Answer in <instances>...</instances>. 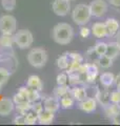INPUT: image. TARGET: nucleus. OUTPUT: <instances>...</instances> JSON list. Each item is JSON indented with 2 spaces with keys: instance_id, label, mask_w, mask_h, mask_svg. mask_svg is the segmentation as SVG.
<instances>
[{
  "instance_id": "1",
  "label": "nucleus",
  "mask_w": 120,
  "mask_h": 126,
  "mask_svg": "<svg viewBox=\"0 0 120 126\" xmlns=\"http://www.w3.org/2000/svg\"><path fill=\"white\" fill-rule=\"evenodd\" d=\"M52 38L60 45H66L71 43L74 38V30L69 23H57L52 30Z\"/></svg>"
},
{
  "instance_id": "2",
  "label": "nucleus",
  "mask_w": 120,
  "mask_h": 126,
  "mask_svg": "<svg viewBox=\"0 0 120 126\" xmlns=\"http://www.w3.org/2000/svg\"><path fill=\"white\" fill-rule=\"evenodd\" d=\"M26 60L35 68H42L47 62V52L44 48L35 47L26 55Z\"/></svg>"
},
{
  "instance_id": "3",
  "label": "nucleus",
  "mask_w": 120,
  "mask_h": 126,
  "mask_svg": "<svg viewBox=\"0 0 120 126\" xmlns=\"http://www.w3.org/2000/svg\"><path fill=\"white\" fill-rule=\"evenodd\" d=\"M92 18L91 10L89 4L85 3H80L75 6L72 13V19L77 25H85L86 23H89Z\"/></svg>"
},
{
  "instance_id": "4",
  "label": "nucleus",
  "mask_w": 120,
  "mask_h": 126,
  "mask_svg": "<svg viewBox=\"0 0 120 126\" xmlns=\"http://www.w3.org/2000/svg\"><path fill=\"white\" fill-rule=\"evenodd\" d=\"M14 42L21 49L29 48L34 42V36L29 30H20L14 34Z\"/></svg>"
},
{
  "instance_id": "5",
  "label": "nucleus",
  "mask_w": 120,
  "mask_h": 126,
  "mask_svg": "<svg viewBox=\"0 0 120 126\" xmlns=\"http://www.w3.org/2000/svg\"><path fill=\"white\" fill-rule=\"evenodd\" d=\"M17 30V20L13 15H2L0 17V34L14 35Z\"/></svg>"
},
{
  "instance_id": "6",
  "label": "nucleus",
  "mask_w": 120,
  "mask_h": 126,
  "mask_svg": "<svg viewBox=\"0 0 120 126\" xmlns=\"http://www.w3.org/2000/svg\"><path fill=\"white\" fill-rule=\"evenodd\" d=\"M90 10L92 16H94L95 18H101L103 17L109 9V4L104 0H93L90 4Z\"/></svg>"
},
{
  "instance_id": "7",
  "label": "nucleus",
  "mask_w": 120,
  "mask_h": 126,
  "mask_svg": "<svg viewBox=\"0 0 120 126\" xmlns=\"http://www.w3.org/2000/svg\"><path fill=\"white\" fill-rule=\"evenodd\" d=\"M52 10L57 16H60V17L66 16L71 10L70 1H67V0H54L52 3Z\"/></svg>"
},
{
  "instance_id": "8",
  "label": "nucleus",
  "mask_w": 120,
  "mask_h": 126,
  "mask_svg": "<svg viewBox=\"0 0 120 126\" xmlns=\"http://www.w3.org/2000/svg\"><path fill=\"white\" fill-rule=\"evenodd\" d=\"M19 93H21L23 96L26 98L27 101L30 102H36V101H39L41 99V94H40V92L37 89H34V88H31L29 86H21L18 90Z\"/></svg>"
},
{
  "instance_id": "9",
  "label": "nucleus",
  "mask_w": 120,
  "mask_h": 126,
  "mask_svg": "<svg viewBox=\"0 0 120 126\" xmlns=\"http://www.w3.org/2000/svg\"><path fill=\"white\" fill-rule=\"evenodd\" d=\"M78 108L85 113H92V112L95 111L96 108H97V100H96V98H89L87 97L86 99L79 102Z\"/></svg>"
},
{
  "instance_id": "10",
  "label": "nucleus",
  "mask_w": 120,
  "mask_h": 126,
  "mask_svg": "<svg viewBox=\"0 0 120 126\" xmlns=\"http://www.w3.org/2000/svg\"><path fill=\"white\" fill-rule=\"evenodd\" d=\"M15 109V103L13 99L10 98H3L0 100V117L10 116Z\"/></svg>"
},
{
  "instance_id": "11",
  "label": "nucleus",
  "mask_w": 120,
  "mask_h": 126,
  "mask_svg": "<svg viewBox=\"0 0 120 126\" xmlns=\"http://www.w3.org/2000/svg\"><path fill=\"white\" fill-rule=\"evenodd\" d=\"M106 32H107V37H114L117 36V34L119 33L120 30V24L119 21L115 18H107L104 21Z\"/></svg>"
},
{
  "instance_id": "12",
  "label": "nucleus",
  "mask_w": 120,
  "mask_h": 126,
  "mask_svg": "<svg viewBox=\"0 0 120 126\" xmlns=\"http://www.w3.org/2000/svg\"><path fill=\"white\" fill-rule=\"evenodd\" d=\"M43 107L45 110H49L52 112H57L60 108V102L59 98L57 97H46L43 100Z\"/></svg>"
},
{
  "instance_id": "13",
  "label": "nucleus",
  "mask_w": 120,
  "mask_h": 126,
  "mask_svg": "<svg viewBox=\"0 0 120 126\" xmlns=\"http://www.w3.org/2000/svg\"><path fill=\"white\" fill-rule=\"evenodd\" d=\"M91 33L93 34V36H95L96 38H105V37H107L105 23L104 22H95L94 24L92 25Z\"/></svg>"
},
{
  "instance_id": "14",
  "label": "nucleus",
  "mask_w": 120,
  "mask_h": 126,
  "mask_svg": "<svg viewBox=\"0 0 120 126\" xmlns=\"http://www.w3.org/2000/svg\"><path fill=\"white\" fill-rule=\"evenodd\" d=\"M70 96H72L74 98L75 101H83L84 99L87 98V93L86 89L83 87V86H74L73 88H71L70 90Z\"/></svg>"
},
{
  "instance_id": "15",
  "label": "nucleus",
  "mask_w": 120,
  "mask_h": 126,
  "mask_svg": "<svg viewBox=\"0 0 120 126\" xmlns=\"http://www.w3.org/2000/svg\"><path fill=\"white\" fill-rule=\"evenodd\" d=\"M55 119V112L49 111V110L43 109L38 115V123L41 125H50L53 123Z\"/></svg>"
},
{
  "instance_id": "16",
  "label": "nucleus",
  "mask_w": 120,
  "mask_h": 126,
  "mask_svg": "<svg viewBox=\"0 0 120 126\" xmlns=\"http://www.w3.org/2000/svg\"><path fill=\"white\" fill-rule=\"evenodd\" d=\"M105 56L109 57L111 59H116L118 56H120V46L118 45L117 42H110L107 43L106 46V52H105Z\"/></svg>"
},
{
  "instance_id": "17",
  "label": "nucleus",
  "mask_w": 120,
  "mask_h": 126,
  "mask_svg": "<svg viewBox=\"0 0 120 126\" xmlns=\"http://www.w3.org/2000/svg\"><path fill=\"white\" fill-rule=\"evenodd\" d=\"M26 85L31 88L39 90V92H42V89H43V82L40 79V77L36 76V75H32V76L27 78Z\"/></svg>"
},
{
  "instance_id": "18",
  "label": "nucleus",
  "mask_w": 120,
  "mask_h": 126,
  "mask_svg": "<svg viewBox=\"0 0 120 126\" xmlns=\"http://www.w3.org/2000/svg\"><path fill=\"white\" fill-rule=\"evenodd\" d=\"M103 108H104L105 117L109 119H113L114 117L118 116L120 113V105L117 103H110Z\"/></svg>"
},
{
  "instance_id": "19",
  "label": "nucleus",
  "mask_w": 120,
  "mask_h": 126,
  "mask_svg": "<svg viewBox=\"0 0 120 126\" xmlns=\"http://www.w3.org/2000/svg\"><path fill=\"white\" fill-rule=\"evenodd\" d=\"M99 81L104 87H111L115 82V76L113 73H110V72L102 73L99 76Z\"/></svg>"
},
{
  "instance_id": "20",
  "label": "nucleus",
  "mask_w": 120,
  "mask_h": 126,
  "mask_svg": "<svg viewBox=\"0 0 120 126\" xmlns=\"http://www.w3.org/2000/svg\"><path fill=\"white\" fill-rule=\"evenodd\" d=\"M70 90H71V87L67 84L57 85L53 90V94L55 97H57L60 99L61 97H64V96H66V94H70Z\"/></svg>"
},
{
  "instance_id": "21",
  "label": "nucleus",
  "mask_w": 120,
  "mask_h": 126,
  "mask_svg": "<svg viewBox=\"0 0 120 126\" xmlns=\"http://www.w3.org/2000/svg\"><path fill=\"white\" fill-rule=\"evenodd\" d=\"M60 102V107L62 109H71L75 104V100L74 98L70 96V94H66L64 97H61L59 99Z\"/></svg>"
},
{
  "instance_id": "22",
  "label": "nucleus",
  "mask_w": 120,
  "mask_h": 126,
  "mask_svg": "<svg viewBox=\"0 0 120 126\" xmlns=\"http://www.w3.org/2000/svg\"><path fill=\"white\" fill-rule=\"evenodd\" d=\"M14 35H3L0 36V46L4 48H11L14 44Z\"/></svg>"
},
{
  "instance_id": "23",
  "label": "nucleus",
  "mask_w": 120,
  "mask_h": 126,
  "mask_svg": "<svg viewBox=\"0 0 120 126\" xmlns=\"http://www.w3.org/2000/svg\"><path fill=\"white\" fill-rule=\"evenodd\" d=\"M96 64H97L99 67L101 68H110L112 65H113V59H111L109 57H106L105 55L103 56H99V58L96 60Z\"/></svg>"
},
{
  "instance_id": "24",
  "label": "nucleus",
  "mask_w": 120,
  "mask_h": 126,
  "mask_svg": "<svg viewBox=\"0 0 120 126\" xmlns=\"http://www.w3.org/2000/svg\"><path fill=\"white\" fill-rule=\"evenodd\" d=\"M56 64H57L59 69L66 70V68L69 67V64H70V58H69V55H67V53L63 54L60 57H58L57 61H56Z\"/></svg>"
},
{
  "instance_id": "25",
  "label": "nucleus",
  "mask_w": 120,
  "mask_h": 126,
  "mask_svg": "<svg viewBox=\"0 0 120 126\" xmlns=\"http://www.w3.org/2000/svg\"><path fill=\"white\" fill-rule=\"evenodd\" d=\"M96 100L97 102H99L101 106H106L107 104L111 103L110 101V93L107 90H104V92H98L97 96H96Z\"/></svg>"
},
{
  "instance_id": "26",
  "label": "nucleus",
  "mask_w": 120,
  "mask_h": 126,
  "mask_svg": "<svg viewBox=\"0 0 120 126\" xmlns=\"http://www.w3.org/2000/svg\"><path fill=\"white\" fill-rule=\"evenodd\" d=\"M15 108L19 113H21V115H25L29 110L32 109V102L25 101V102L20 103V104H15Z\"/></svg>"
},
{
  "instance_id": "27",
  "label": "nucleus",
  "mask_w": 120,
  "mask_h": 126,
  "mask_svg": "<svg viewBox=\"0 0 120 126\" xmlns=\"http://www.w3.org/2000/svg\"><path fill=\"white\" fill-rule=\"evenodd\" d=\"M24 118H25V123L26 125H34L38 122V115L36 112H34L33 110H29L25 115H24Z\"/></svg>"
},
{
  "instance_id": "28",
  "label": "nucleus",
  "mask_w": 120,
  "mask_h": 126,
  "mask_svg": "<svg viewBox=\"0 0 120 126\" xmlns=\"http://www.w3.org/2000/svg\"><path fill=\"white\" fill-rule=\"evenodd\" d=\"M106 46H107V43L105 42H102V41H99L95 44L94 46V52L96 53V55L99 57V56H103L106 52Z\"/></svg>"
},
{
  "instance_id": "29",
  "label": "nucleus",
  "mask_w": 120,
  "mask_h": 126,
  "mask_svg": "<svg viewBox=\"0 0 120 126\" xmlns=\"http://www.w3.org/2000/svg\"><path fill=\"white\" fill-rule=\"evenodd\" d=\"M11 74L10 72L4 67H0V84L2 86L7 83V81L10 80Z\"/></svg>"
},
{
  "instance_id": "30",
  "label": "nucleus",
  "mask_w": 120,
  "mask_h": 126,
  "mask_svg": "<svg viewBox=\"0 0 120 126\" xmlns=\"http://www.w3.org/2000/svg\"><path fill=\"white\" fill-rule=\"evenodd\" d=\"M16 0H1V5L6 12H12L16 7Z\"/></svg>"
},
{
  "instance_id": "31",
  "label": "nucleus",
  "mask_w": 120,
  "mask_h": 126,
  "mask_svg": "<svg viewBox=\"0 0 120 126\" xmlns=\"http://www.w3.org/2000/svg\"><path fill=\"white\" fill-rule=\"evenodd\" d=\"M67 82H69V75L66 73H60L57 75V77H56L57 85H64L67 84Z\"/></svg>"
},
{
  "instance_id": "32",
  "label": "nucleus",
  "mask_w": 120,
  "mask_h": 126,
  "mask_svg": "<svg viewBox=\"0 0 120 126\" xmlns=\"http://www.w3.org/2000/svg\"><path fill=\"white\" fill-rule=\"evenodd\" d=\"M69 83L72 86H76L78 84H81V81H80V77H79L78 73L69 74Z\"/></svg>"
},
{
  "instance_id": "33",
  "label": "nucleus",
  "mask_w": 120,
  "mask_h": 126,
  "mask_svg": "<svg viewBox=\"0 0 120 126\" xmlns=\"http://www.w3.org/2000/svg\"><path fill=\"white\" fill-rule=\"evenodd\" d=\"M81 63H79L77 61H73V60H70V64H69V67L66 68V74H72V73H76L79 68V66Z\"/></svg>"
},
{
  "instance_id": "34",
  "label": "nucleus",
  "mask_w": 120,
  "mask_h": 126,
  "mask_svg": "<svg viewBox=\"0 0 120 126\" xmlns=\"http://www.w3.org/2000/svg\"><path fill=\"white\" fill-rule=\"evenodd\" d=\"M110 101L111 103H117L120 104V90H114L110 94Z\"/></svg>"
},
{
  "instance_id": "35",
  "label": "nucleus",
  "mask_w": 120,
  "mask_h": 126,
  "mask_svg": "<svg viewBox=\"0 0 120 126\" xmlns=\"http://www.w3.org/2000/svg\"><path fill=\"white\" fill-rule=\"evenodd\" d=\"M43 109H44V107H43V103H41V102L36 101V102H33V103H32V110L37 113V115H39Z\"/></svg>"
},
{
  "instance_id": "36",
  "label": "nucleus",
  "mask_w": 120,
  "mask_h": 126,
  "mask_svg": "<svg viewBox=\"0 0 120 126\" xmlns=\"http://www.w3.org/2000/svg\"><path fill=\"white\" fill-rule=\"evenodd\" d=\"M67 55H69V58L70 60H73V61H77L79 63H82L83 62V57L81 54L79 53H67Z\"/></svg>"
},
{
  "instance_id": "37",
  "label": "nucleus",
  "mask_w": 120,
  "mask_h": 126,
  "mask_svg": "<svg viewBox=\"0 0 120 126\" xmlns=\"http://www.w3.org/2000/svg\"><path fill=\"white\" fill-rule=\"evenodd\" d=\"M13 101H14V103H15V104H20V103H23V102H25V101H27V100H26V98L23 96L21 93H19V92H18L16 94H14Z\"/></svg>"
},
{
  "instance_id": "38",
  "label": "nucleus",
  "mask_w": 120,
  "mask_h": 126,
  "mask_svg": "<svg viewBox=\"0 0 120 126\" xmlns=\"http://www.w3.org/2000/svg\"><path fill=\"white\" fill-rule=\"evenodd\" d=\"M79 35H80V37H82V38H87L91 35V29H89V27L85 25H81L80 26V30H79Z\"/></svg>"
},
{
  "instance_id": "39",
  "label": "nucleus",
  "mask_w": 120,
  "mask_h": 126,
  "mask_svg": "<svg viewBox=\"0 0 120 126\" xmlns=\"http://www.w3.org/2000/svg\"><path fill=\"white\" fill-rule=\"evenodd\" d=\"M13 124H15V125H26L24 115H21V113H20V115H18V116L13 120Z\"/></svg>"
},
{
  "instance_id": "40",
  "label": "nucleus",
  "mask_w": 120,
  "mask_h": 126,
  "mask_svg": "<svg viewBox=\"0 0 120 126\" xmlns=\"http://www.w3.org/2000/svg\"><path fill=\"white\" fill-rule=\"evenodd\" d=\"M107 1H109L110 4L112 6H114L115 9L120 10V0H107Z\"/></svg>"
},
{
  "instance_id": "41",
  "label": "nucleus",
  "mask_w": 120,
  "mask_h": 126,
  "mask_svg": "<svg viewBox=\"0 0 120 126\" xmlns=\"http://www.w3.org/2000/svg\"><path fill=\"white\" fill-rule=\"evenodd\" d=\"M114 83L116 84V87H117V89L120 90V74H118L117 76H115V82Z\"/></svg>"
},
{
  "instance_id": "42",
  "label": "nucleus",
  "mask_w": 120,
  "mask_h": 126,
  "mask_svg": "<svg viewBox=\"0 0 120 126\" xmlns=\"http://www.w3.org/2000/svg\"><path fill=\"white\" fill-rule=\"evenodd\" d=\"M116 42L118 43V45L120 46V33L117 34V36H116Z\"/></svg>"
},
{
  "instance_id": "43",
  "label": "nucleus",
  "mask_w": 120,
  "mask_h": 126,
  "mask_svg": "<svg viewBox=\"0 0 120 126\" xmlns=\"http://www.w3.org/2000/svg\"><path fill=\"white\" fill-rule=\"evenodd\" d=\"M1 92H2V85L0 84V94H1Z\"/></svg>"
},
{
  "instance_id": "44",
  "label": "nucleus",
  "mask_w": 120,
  "mask_h": 126,
  "mask_svg": "<svg viewBox=\"0 0 120 126\" xmlns=\"http://www.w3.org/2000/svg\"><path fill=\"white\" fill-rule=\"evenodd\" d=\"M67 1H72V0H67Z\"/></svg>"
}]
</instances>
